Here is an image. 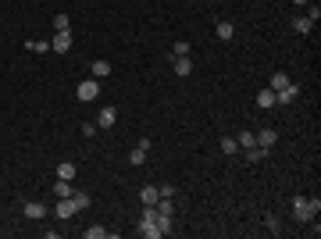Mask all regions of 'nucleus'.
I'll list each match as a JSON object with an SVG mask.
<instances>
[{"label": "nucleus", "mask_w": 321, "mask_h": 239, "mask_svg": "<svg viewBox=\"0 0 321 239\" xmlns=\"http://www.w3.org/2000/svg\"><path fill=\"white\" fill-rule=\"evenodd\" d=\"M321 211V200H311V196H293V218L296 222H314Z\"/></svg>", "instance_id": "obj_1"}, {"label": "nucleus", "mask_w": 321, "mask_h": 239, "mask_svg": "<svg viewBox=\"0 0 321 239\" xmlns=\"http://www.w3.org/2000/svg\"><path fill=\"white\" fill-rule=\"evenodd\" d=\"M75 96H79L82 104H89V100H96V96H100V82L96 79H86L79 86V89H75Z\"/></svg>", "instance_id": "obj_2"}, {"label": "nucleus", "mask_w": 321, "mask_h": 239, "mask_svg": "<svg viewBox=\"0 0 321 239\" xmlns=\"http://www.w3.org/2000/svg\"><path fill=\"white\" fill-rule=\"evenodd\" d=\"M296 96H300V86H293V82H289V86H282V89H275V104H282V107H286V104H293Z\"/></svg>", "instance_id": "obj_3"}, {"label": "nucleus", "mask_w": 321, "mask_h": 239, "mask_svg": "<svg viewBox=\"0 0 321 239\" xmlns=\"http://www.w3.org/2000/svg\"><path fill=\"white\" fill-rule=\"evenodd\" d=\"M50 50H57V54H68V50H72V32H54V39H50Z\"/></svg>", "instance_id": "obj_4"}, {"label": "nucleus", "mask_w": 321, "mask_h": 239, "mask_svg": "<svg viewBox=\"0 0 321 239\" xmlns=\"http://www.w3.org/2000/svg\"><path fill=\"white\" fill-rule=\"evenodd\" d=\"M114 122H118V111H114V107H100V114H96V129H114Z\"/></svg>", "instance_id": "obj_5"}, {"label": "nucleus", "mask_w": 321, "mask_h": 239, "mask_svg": "<svg viewBox=\"0 0 321 239\" xmlns=\"http://www.w3.org/2000/svg\"><path fill=\"white\" fill-rule=\"evenodd\" d=\"M147 150H150V140H139V147L129 154V164L132 168H139V164H147Z\"/></svg>", "instance_id": "obj_6"}, {"label": "nucleus", "mask_w": 321, "mask_h": 239, "mask_svg": "<svg viewBox=\"0 0 321 239\" xmlns=\"http://www.w3.org/2000/svg\"><path fill=\"white\" fill-rule=\"evenodd\" d=\"M253 140H257V147H264V150H271V147L278 143V132H275V129H260V132H257Z\"/></svg>", "instance_id": "obj_7"}, {"label": "nucleus", "mask_w": 321, "mask_h": 239, "mask_svg": "<svg viewBox=\"0 0 321 239\" xmlns=\"http://www.w3.org/2000/svg\"><path fill=\"white\" fill-rule=\"evenodd\" d=\"M25 218H32V222L47 218V204H39V200H25Z\"/></svg>", "instance_id": "obj_8"}, {"label": "nucleus", "mask_w": 321, "mask_h": 239, "mask_svg": "<svg viewBox=\"0 0 321 239\" xmlns=\"http://www.w3.org/2000/svg\"><path fill=\"white\" fill-rule=\"evenodd\" d=\"M54 214H57V218H72V214H75V204H72V196H57V204H54Z\"/></svg>", "instance_id": "obj_9"}, {"label": "nucleus", "mask_w": 321, "mask_h": 239, "mask_svg": "<svg viewBox=\"0 0 321 239\" xmlns=\"http://www.w3.org/2000/svg\"><path fill=\"white\" fill-rule=\"evenodd\" d=\"M257 107H260V111H271V107H275V89H271V86H264V89L257 93Z\"/></svg>", "instance_id": "obj_10"}, {"label": "nucleus", "mask_w": 321, "mask_h": 239, "mask_svg": "<svg viewBox=\"0 0 321 239\" xmlns=\"http://www.w3.org/2000/svg\"><path fill=\"white\" fill-rule=\"evenodd\" d=\"M268 154H271V150H264V147H257V143H253V147H246V150H243V157L250 161V164H260V161L268 157Z\"/></svg>", "instance_id": "obj_11"}, {"label": "nucleus", "mask_w": 321, "mask_h": 239, "mask_svg": "<svg viewBox=\"0 0 321 239\" xmlns=\"http://www.w3.org/2000/svg\"><path fill=\"white\" fill-rule=\"evenodd\" d=\"M311 29H314V22H311L307 14H296V18H293V32H300V36H307Z\"/></svg>", "instance_id": "obj_12"}, {"label": "nucleus", "mask_w": 321, "mask_h": 239, "mask_svg": "<svg viewBox=\"0 0 321 239\" xmlns=\"http://www.w3.org/2000/svg\"><path fill=\"white\" fill-rule=\"evenodd\" d=\"M214 32H218V39H225V43H229V39L236 36V25H232V22H218V25H214Z\"/></svg>", "instance_id": "obj_13"}, {"label": "nucleus", "mask_w": 321, "mask_h": 239, "mask_svg": "<svg viewBox=\"0 0 321 239\" xmlns=\"http://www.w3.org/2000/svg\"><path fill=\"white\" fill-rule=\"evenodd\" d=\"M171 68H175V75H182V79H186V75L193 72V61H189V57H175V61H171Z\"/></svg>", "instance_id": "obj_14"}, {"label": "nucleus", "mask_w": 321, "mask_h": 239, "mask_svg": "<svg viewBox=\"0 0 321 239\" xmlns=\"http://www.w3.org/2000/svg\"><path fill=\"white\" fill-rule=\"evenodd\" d=\"M139 236H147V239H161L164 232H161L154 222H139Z\"/></svg>", "instance_id": "obj_15"}, {"label": "nucleus", "mask_w": 321, "mask_h": 239, "mask_svg": "<svg viewBox=\"0 0 321 239\" xmlns=\"http://www.w3.org/2000/svg\"><path fill=\"white\" fill-rule=\"evenodd\" d=\"M54 29H57V32H72V18H68L65 11H57V14H54Z\"/></svg>", "instance_id": "obj_16"}, {"label": "nucleus", "mask_w": 321, "mask_h": 239, "mask_svg": "<svg viewBox=\"0 0 321 239\" xmlns=\"http://www.w3.org/2000/svg\"><path fill=\"white\" fill-rule=\"evenodd\" d=\"M75 175H79V171H75V164H72V161H61V164H57V178H68V182H72Z\"/></svg>", "instance_id": "obj_17"}, {"label": "nucleus", "mask_w": 321, "mask_h": 239, "mask_svg": "<svg viewBox=\"0 0 321 239\" xmlns=\"http://www.w3.org/2000/svg\"><path fill=\"white\" fill-rule=\"evenodd\" d=\"M139 200H143V204H150V207H154V204H157V200H161L157 186H143V193H139Z\"/></svg>", "instance_id": "obj_18"}, {"label": "nucleus", "mask_w": 321, "mask_h": 239, "mask_svg": "<svg viewBox=\"0 0 321 239\" xmlns=\"http://www.w3.org/2000/svg\"><path fill=\"white\" fill-rule=\"evenodd\" d=\"M111 75V61H93V79H107Z\"/></svg>", "instance_id": "obj_19"}, {"label": "nucleus", "mask_w": 321, "mask_h": 239, "mask_svg": "<svg viewBox=\"0 0 321 239\" xmlns=\"http://www.w3.org/2000/svg\"><path fill=\"white\" fill-rule=\"evenodd\" d=\"M72 193H75V189H72L68 178H57V182H54V196H72Z\"/></svg>", "instance_id": "obj_20"}, {"label": "nucleus", "mask_w": 321, "mask_h": 239, "mask_svg": "<svg viewBox=\"0 0 321 239\" xmlns=\"http://www.w3.org/2000/svg\"><path fill=\"white\" fill-rule=\"evenodd\" d=\"M264 229H268L271 236H278V232H282V222H278V214H264Z\"/></svg>", "instance_id": "obj_21"}, {"label": "nucleus", "mask_w": 321, "mask_h": 239, "mask_svg": "<svg viewBox=\"0 0 321 239\" xmlns=\"http://www.w3.org/2000/svg\"><path fill=\"white\" fill-rule=\"evenodd\" d=\"M222 154H229V157H232V154H239V143H236V136H225V140H222Z\"/></svg>", "instance_id": "obj_22"}, {"label": "nucleus", "mask_w": 321, "mask_h": 239, "mask_svg": "<svg viewBox=\"0 0 321 239\" xmlns=\"http://www.w3.org/2000/svg\"><path fill=\"white\" fill-rule=\"evenodd\" d=\"M236 143H239V150H246V147H253L257 140H253V132H250V129H243L239 136H236Z\"/></svg>", "instance_id": "obj_23"}, {"label": "nucleus", "mask_w": 321, "mask_h": 239, "mask_svg": "<svg viewBox=\"0 0 321 239\" xmlns=\"http://www.w3.org/2000/svg\"><path fill=\"white\" fill-rule=\"evenodd\" d=\"M154 225H157L161 232L168 236V232H171V214H161V211H157V218H154Z\"/></svg>", "instance_id": "obj_24"}, {"label": "nucleus", "mask_w": 321, "mask_h": 239, "mask_svg": "<svg viewBox=\"0 0 321 239\" xmlns=\"http://www.w3.org/2000/svg\"><path fill=\"white\" fill-rule=\"evenodd\" d=\"M107 236H111V232H107L104 225H89V229H86V239H107Z\"/></svg>", "instance_id": "obj_25"}, {"label": "nucleus", "mask_w": 321, "mask_h": 239, "mask_svg": "<svg viewBox=\"0 0 321 239\" xmlns=\"http://www.w3.org/2000/svg\"><path fill=\"white\" fill-rule=\"evenodd\" d=\"M72 204H75V211H86V207H89L93 200H89L86 193H72Z\"/></svg>", "instance_id": "obj_26"}, {"label": "nucleus", "mask_w": 321, "mask_h": 239, "mask_svg": "<svg viewBox=\"0 0 321 239\" xmlns=\"http://www.w3.org/2000/svg\"><path fill=\"white\" fill-rule=\"evenodd\" d=\"M29 50H32V54H47L50 43H47V39H29Z\"/></svg>", "instance_id": "obj_27"}, {"label": "nucleus", "mask_w": 321, "mask_h": 239, "mask_svg": "<svg viewBox=\"0 0 321 239\" xmlns=\"http://www.w3.org/2000/svg\"><path fill=\"white\" fill-rule=\"evenodd\" d=\"M282 86H289V75L286 72H275L271 75V89H282Z\"/></svg>", "instance_id": "obj_28"}, {"label": "nucleus", "mask_w": 321, "mask_h": 239, "mask_svg": "<svg viewBox=\"0 0 321 239\" xmlns=\"http://www.w3.org/2000/svg\"><path fill=\"white\" fill-rule=\"evenodd\" d=\"M171 54H175V57H186V54H189V43H186V39H178V43L171 47Z\"/></svg>", "instance_id": "obj_29"}, {"label": "nucleus", "mask_w": 321, "mask_h": 239, "mask_svg": "<svg viewBox=\"0 0 321 239\" xmlns=\"http://www.w3.org/2000/svg\"><path fill=\"white\" fill-rule=\"evenodd\" d=\"M307 18L318 25V18H321V4H307Z\"/></svg>", "instance_id": "obj_30"}, {"label": "nucleus", "mask_w": 321, "mask_h": 239, "mask_svg": "<svg viewBox=\"0 0 321 239\" xmlns=\"http://www.w3.org/2000/svg\"><path fill=\"white\" fill-rule=\"evenodd\" d=\"M157 193H161V196H175V186H171V182H161Z\"/></svg>", "instance_id": "obj_31"}, {"label": "nucleus", "mask_w": 321, "mask_h": 239, "mask_svg": "<svg viewBox=\"0 0 321 239\" xmlns=\"http://www.w3.org/2000/svg\"><path fill=\"white\" fill-rule=\"evenodd\" d=\"M82 136H86V140L96 136V122H86V125H82Z\"/></svg>", "instance_id": "obj_32"}, {"label": "nucleus", "mask_w": 321, "mask_h": 239, "mask_svg": "<svg viewBox=\"0 0 321 239\" xmlns=\"http://www.w3.org/2000/svg\"><path fill=\"white\" fill-rule=\"evenodd\" d=\"M293 4H296V7H307V0H293Z\"/></svg>", "instance_id": "obj_33"}]
</instances>
